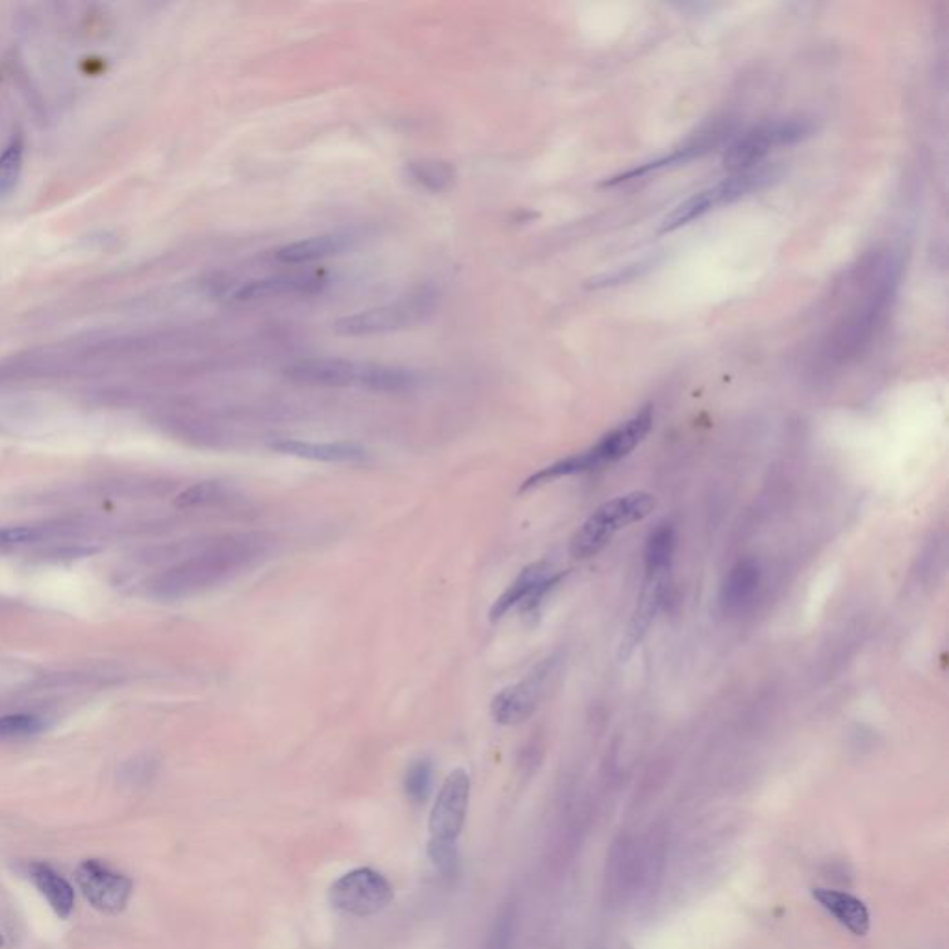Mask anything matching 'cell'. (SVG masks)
I'll return each mask as SVG.
<instances>
[{"label": "cell", "instance_id": "obj_1", "mask_svg": "<svg viewBox=\"0 0 949 949\" xmlns=\"http://www.w3.org/2000/svg\"><path fill=\"white\" fill-rule=\"evenodd\" d=\"M266 532H238L217 538L195 557L154 579V594L180 599L201 594L254 568L271 551Z\"/></svg>", "mask_w": 949, "mask_h": 949}, {"label": "cell", "instance_id": "obj_2", "mask_svg": "<svg viewBox=\"0 0 949 949\" xmlns=\"http://www.w3.org/2000/svg\"><path fill=\"white\" fill-rule=\"evenodd\" d=\"M286 379L314 388H349L375 393H406L419 386V375L406 367L343 358H308L284 367Z\"/></svg>", "mask_w": 949, "mask_h": 949}, {"label": "cell", "instance_id": "obj_3", "mask_svg": "<svg viewBox=\"0 0 949 949\" xmlns=\"http://www.w3.org/2000/svg\"><path fill=\"white\" fill-rule=\"evenodd\" d=\"M653 419H655L653 406H644L640 412L634 414L633 418L623 421L618 427L607 432L588 451L562 458L555 464L536 471L532 477L523 482L521 490L525 492L562 477L581 475V473H588L603 466H610L614 462H620L621 458L631 455L634 449L646 440L647 434L653 429Z\"/></svg>", "mask_w": 949, "mask_h": 949}, {"label": "cell", "instance_id": "obj_4", "mask_svg": "<svg viewBox=\"0 0 949 949\" xmlns=\"http://www.w3.org/2000/svg\"><path fill=\"white\" fill-rule=\"evenodd\" d=\"M655 507V495L647 492H631L607 501L575 532L570 545L571 555L581 560L595 557L614 538L616 532L646 519Z\"/></svg>", "mask_w": 949, "mask_h": 949}, {"label": "cell", "instance_id": "obj_5", "mask_svg": "<svg viewBox=\"0 0 949 949\" xmlns=\"http://www.w3.org/2000/svg\"><path fill=\"white\" fill-rule=\"evenodd\" d=\"M436 308V293L419 290L395 303L369 308L353 316H345L334 323V332L343 338H367L382 336L399 330L410 329L432 316Z\"/></svg>", "mask_w": 949, "mask_h": 949}, {"label": "cell", "instance_id": "obj_6", "mask_svg": "<svg viewBox=\"0 0 949 949\" xmlns=\"http://www.w3.org/2000/svg\"><path fill=\"white\" fill-rule=\"evenodd\" d=\"M812 132L814 125L809 119L801 117L762 123L759 127L751 128L740 140L734 141L723 156V165L733 173L757 167L773 149L796 145L812 136Z\"/></svg>", "mask_w": 949, "mask_h": 949}, {"label": "cell", "instance_id": "obj_7", "mask_svg": "<svg viewBox=\"0 0 949 949\" xmlns=\"http://www.w3.org/2000/svg\"><path fill=\"white\" fill-rule=\"evenodd\" d=\"M329 899L336 911L366 918L379 914L392 903L393 888L379 872L356 868L332 883Z\"/></svg>", "mask_w": 949, "mask_h": 949}, {"label": "cell", "instance_id": "obj_8", "mask_svg": "<svg viewBox=\"0 0 949 949\" xmlns=\"http://www.w3.org/2000/svg\"><path fill=\"white\" fill-rule=\"evenodd\" d=\"M469 794H471V779L468 772L458 768L449 773L443 781L434 801L429 818L431 838L429 844H447L456 846L458 836L464 829L468 816Z\"/></svg>", "mask_w": 949, "mask_h": 949}, {"label": "cell", "instance_id": "obj_9", "mask_svg": "<svg viewBox=\"0 0 949 949\" xmlns=\"http://www.w3.org/2000/svg\"><path fill=\"white\" fill-rule=\"evenodd\" d=\"M562 579H564V573L553 570V566L547 560H540L527 566L525 570H521L516 581L495 599L494 605L490 608V621L495 623V621L503 620L512 608L532 610L538 607L545 595L549 594L553 588H557Z\"/></svg>", "mask_w": 949, "mask_h": 949}, {"label": "cell", "instance_id": "obj_10", "mask_svg": "<svg viewBox=\"0 0 949 949\" xmlns=\"http://www.w3.org/2000/svg\"><path fill=\"white\" fill-rule=\"evenodd\" d=\"M76 881L89 903L97 911L117 914L127 907L132 894V881L97 859L82 862L76 870Z\"/></svg>", "mask_w": 949, "mask_h": 949}, {"label": "cell", "instance_id": "obj_11", "mask_svg": "<svg viewBox=\"0 0 949 949\" xmlns=\"http://www.w3.org/2000/svg\"><path fill=\"white\" fill-rule=\"evenodd\" d=\"M547 668L540 666L527 679L501 690L492 699V718L501 725H518L531 718L544 692Z\"/></svg>", "mask_w": 949, "mask_h": 949}, {"label": "cell", "instance_id": "obj_12", "mask_svg": "<svg viewBox=\"0 0 949 949\" xmlns=\"http://www.w3.org/2000/svg\"><path fill=\"white\" fill-rule=\"evenodd\" d=\"M638 881V842L621 836L608 853L605 894L612 905H621L636 896Z\"/></svg>", "mask_w": 949, "mask_h": 949}, {"label": "cell", "instance_id": "obj_13", "mask_svg": "<svg viewBox=\"0 0 949 949\" xmlns=\"http://www.w3.org/2000/svg\"><path fill=\"white\" fill-rule=\"evenodd\" d=\"M814 901L823 911L831 914L838 924L846 927L855 937H866L872 929V914L862 899L835 888H812Z\"/></svg>", "mask_w": 949, "mask_h": 949}, {"label": "cell", "instance_id": "obj_14", "mask_svg": "<svg viewBox=\"0 0 949 949\" xmlns=\"http://www.w3.org/2000/svg\"><path fill=\"white\" fill-rule=\"evenodd\" d=\"M271 449L280 455L295 456L327 464H360L367 458L366 449L349 442H304L280 440L271 443Z\"/></svg>", "mask_w": 949, "mask_h": 949}, {"label": "cell", "instance_id": "obj_15", "mask_svg": "<svg viewBox=\"0 0 949 949\" xmlns=\"http://www.w3.org/2000/svg\"><path fill=\"white\" fill-rule=\"evenodd\" d=\"M327 280L316 273H288V275H277V277H267V279L251 280L247 284L240 286L234 299L236 301H258V299H269V297H279V295H290V293H316L323 290Z\"/></svg>", "mask_w": 949, "mask_h": 949}, {"label": "cell", "instance_id": "obj_16", "mask_svg": "<svg viewBox=\"0 0 949 949\" xmlns=\"http://www.w3.org/2000/svg\"><path fill=\"white\" fill-rule=\"evenodd\" d=\"M355 243V236L351 234H342V232H329L314 236L308 240L295 241L290 245L280 247L275 253V258L280 264H290V266H301V264H312L317 260H325L338 256L345 251H349Z\"/></svg>", "mask_w": 949, "mask_h": 949}, {"label": "cell", "instance_id": "obj_17", "mask_svg": "<svg viewBox=\"0 0 949 949\" xmlns=\"http://www.w3.org/2000/svg\"><path fill=\"white\" fill-rule=\"evenodd\" d=\"M760 566L757 560H740L723 581L720 605L723 612H740L753 601L760 586Z\"/></svg>", "mask_w": 949, "mask_h": 949}, {"label": "cell", "instance_id": "obj_18", "mask_svg": "<svg viewBox=\"0 0 949 949\" xmlns=\"http://www.w3.org/2000/svg\"><path fill=\"white\" fill-rule=\"evenodd\" d=\"M28 875L39 892L47 898L52 911L60 918H69L75 909V890L62 875L45 862H32Z\"/></svg>", "mask_w": 949, "mask_h": 949}, {"label": "cell", "instance_id": "obj_19", "mask_svg": "<svg viewBox=\"0 0 949 949\" xmlns=\"http://www.w3.org/2000/svg\"><path fill=\"white\" fill-rule=\"evenodd\" d=\"M677 536L671 523H660L647 538L644 549L646 575H670Z\"/></svg>", "mask_w": 949, "mask_h": 949}, {"label": "cell", "instance_id": "obj_20", "mask_svg": "<svg viewBox=\"0 0 949 949\" xmlns=\"http://www.w3.org/2000/svg\"><path fill=\"white\" fill-rule=\"evenodd\" d=\"M406 175L419 188L440 193L455 184L456 171L453 165L442 160H416L406 164Z\"/></svg>", "mask_w": 949, "mask_h": 949}, {"label": "cell", "instance_id": "obj_21", "mask_svg": "<svg viewBox=\"0 0 949 949\" xmlns=\"http://www.w3.org/2000/svg\"><path fill=\"white\" fill-rule=\"evenodd\" d=\"M716 206H720V201H718V195H716L714 186L709 188V190L699 191L694 197H690L688 201L679 204V206L671 212L670 216L662 221L658 232H660V234L673 232V230L684 227V225L696 221L699 217L709 214L710 210H714Z\"/></svg>", "mask_w": 949, "mask_h": 949}, {"label": "cell", "instance_id": "obj_22", "mask_svg": "<svg viewBox=\"0 0 949 949\" xmlns=\"http://www.w3.org/2000/svg\"><path fill=\"white\" fill-rule=\"evenodd\" d=\"M23 152H25L23 138L15 136L0 154V197L12 193L13 188L17 186V180L21 177V169H23Z\"/></svg>", "mask_w": 949, "mask_h": 949}, {"label": "cell", "instance_id": "obj_23", "mask_svg": "<svg viewBox=\"0 0 949 949\" xmlns=\"http://www.w3.org/2000/svg\"><path fill=\"white\" fill-rule=\"evenodd\" d=\"M432 777H434V770H432L431 760H414L405 773L406 798L416 805L425 803L431 796Z\"/></svg>", "mask_w": 949, "mask_h": 949}, {"label": "cell", "instance_id": "obj_24", "mask_svg": "<svg viewBox=\"0 0 949 949\" xmlns=\"http://www.w3.org/2000/svg\"><path fill=\"white\" fill-rule=\"evenodd\" d=\"M228 497H230V490L223 482H201L178 495L177 505L182 508L206 507V505H217L221 501H227Z\"/></svg>", "mask_w": 949, "mask_h": 949}, {"label": "cell", "instance_id": "obj_25", "mask_svg": "<svg viewBox=\"0 0 949 949\" xmlns=\"http://www.w3.org/2000/svg\"><path fill=\"white\" fill-rule=\"evenodd\" d=\"M43 729H45L43 720L30 714H12V716L0 718V738L32 736V734L41 733Z\"/></svg>", "mask_w": 949, "mask_h": 949}, {"label": "cell", "instance_id": "obj_26", "mask_svg": "<svg viewBox=\"0 0 949 949\" xmlns=\"http://www.w3.org/2000/svg\"><path fill=\"white\" fill-rule=\"evenodd\" d=\"M49 527H8L0 529V547H17V545L39 542L47 536Z\"/></svg>", "mask_w": 949, "mask_h": 949}, {"label": "cell", "instance_id": "obj_27", "mask_svg": "<svg viewBox=\"0 0 949 949\" xmlns=\"http://www.w3.org/2000/svg\"><path fill=\"white\" fill-rule=\"evenodd\" d=\"M512 938H514V914L512 911H505L495 920L484 949H512Z\"/></svg>", "mask_w": 949, "mask_h": 949}, {"label": "cell", "instance_id": "obj_28", "mask_svg": "<svg viewBox=\"0 0 949 949\" xmlns=\"http://www.w3.org/2000/svg\"><path fill=\"white\" fill-rule=\"evenodd\" d=\"M2 944H4V938H2V933H0V948H2Z\"/></svg>", "mask_w": 949, "mask_h": 949}]
</instances>
